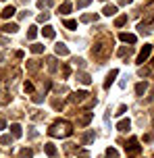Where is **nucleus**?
<instances>
[{"label":"nucleus","instance_id":"f257e3e1","mask_svg":"<svg viewBox=\"0 0 154 158\" xmlns=\"http://www.w3.org/2000/svg\"><path fill=\"white\" fill-rule=\"evenodd\" d=\"M71 133H73V127L69 121H56L48 129V135H52V137H69Z\"/></svg>","mask_w":154,"mask_h":158},{"label":"nucleus","instance_id":"f03ea898","mask_svg":"<svg viewBox=\"0 0 154 158\" xmlns=\"http://www.w3.org/2000/svg\"><path fill=\"white\" fill-rule=\"evenodd\" d=\"M125 150H127V156H129V158H135L139 152H142V146H139V142L135 139V137H131L129 143L125 146Z\"/></svg>","mask_w":154,"mask_h":158},{"label":"nucleus","instance_id":"7ed1b4c3","mask_svg":"<svg viewBox=\"0 0 154 158\" xmlns=\"http://www.w3.org/2000/svg\"><path fill=\"white\" fill-rule=\"evenodd\" d=\"M108 46H110V42H100V44H96V46L92 48V54L98 56V58H106V54H108Z\"/></svg>","mask_w":154,"mask_h":158},{"label":"nucleus","instance_id":"20e7f679","mask_svg":"<svg viewBox=\"0 0 154 158\" xmlns=\"http://www.w3.org/2000/svg\"><path fill=\"white\" fill-rule=\"evenodd\" d=\"M150 52H152V46H150V44H144V48L139 50V54H138V63H139V64H144V63L148 60Z\"/></svg>","mask_w":154,"mask_h":158},{"label":"nucleus","instance_id":"39448f33","mask_svg":"<svg viewBox=\"0 0 154 158\" xmlns=\"http://www.w3.org/2000/svg\"><path fill=\"white\" fill-rule=\"evenodd\" d=\"M88 92H83V89H81V92H75L73 96H71V100H73L75 104H81V102H85V100H88Z\"/></svg>","mask_w":154,"mask_h":158},{"label":"nucleus","instance_id":"423d86ee","mask_svg":"<svg viewBox=\"0 0 154 158\" xmlns=\"http://www.w3.org/2000/svg\"><path fill=\"white\" fill-rule=\"evenodd\" d=\"M117 75H119V71H117V69H113V71H110L108 75H106V79H104V89H108V87H110V85L114 83Z\"/></svg>","mask_w":154,"mask_h":158},{"label":"nucleus","instance_id":"0eeeda50","mask_svg":"<svg viewBox=\"0 0 154 158\" xmlns=\"http://www.w3.org/2000/svg\"><path fill=\"white\" fill-rule=\"evenodd\" d=\"M119 40H121V42H125V44H135V35H133V33H119Z\"/></svg>","mask_w":154,"mask_h":158},{"label":"nucleus","instance_id":"6e6552de","mask_svg":"<svg viewBox=\"0 0 154 158\" xmlns=\"http://www.w3.org/2000/svg\"><path fill=\"white\" fill-rule=\"evenodd\" d=\"M54 52H56L58 56H67V54H69V48H67L63 42H58L56 46H54Z\"/></svg>","mask_w":154,"mask_h":158},{"label":"nucleus","instance_id":"1a4fd4ad","mask_svg":"<svg viewBox=\"0 0 154 158\" xmlns=\"http://www.w3.org/2000/svg\"><path fill=\"white\" fill-rule=\"evenodd\" d=\"M129 127H131V121L129 118H123V121L117 123V131H129Z\"/></svg>","mask_w":154,"mask_h":158},{"label":"nucleus","instance_id":"9d476101","mask_svg":"<svg viewBox=\"0 0 154 158\" xmlns=\"http://www.w3.org/2000/svg\"><path fill=\"white\" fill-rule=\"evenodd\" d=\"M42 33H44V38H48V40H52L54 35H56V33H54V27H52V25H44Z\"/></svg>","mask_w":154,"mask_h":158},{"label":"nucleus","instance_id":"9b49d317","mask_svg":"<svg viewBox=\"0 0 154 158\" xmlns=\"http://www.w3.org/2000/svg\"><path fill=\"white\" fill-rule=\"evenodd\" d=\"M10 133H13V137H21V133H23V127L19 125V123H13V125H10Z\"/></svg>","mask_w":154,"mask_h":158},{"label":"nucleus","instance_id":"f8f14e48","mask_svg":"<svg viewBox=\"0 0 154 158\" xmlns=\"http://www.w3.org/2000/svg\"><path fill=\"white\" fill-rule=\"evenodd\" d=\"M77 81L83 83V85H89V83H92V77H89L88 73H77Z\"/></svg>","mask_w":154,"mask_h":158},{"label":"nucleus","instance_id":"ddd939ff","mask_svg":"<svg viewBox=\"0 0 154 158\" xmlns=\"http://www.w3.org/2000/svg\"><path fill=\"white\" fill-rule=\"evenodd\" d=\"M71 8H73L71 2H63V4L58 6V13H60V15H69V13H71Z\"/></svg>","mask_w":154,"mask_h":158},{"label":"nucleus","instance_id":"4468645a","mask_svg":"<svg viewBox=\"0 0 154 158\" xmlns=\"http://www.w3.org/2000/svg\"><path fill=\"white\" fill-rule=\"evenodd\" d=\"M2 31H4V33H17V31H19V25H17V23H6L4 27H2Z\"/></svg>","mask_w":154,"mask_h":158},{"label":"nucleus","instance_id":"2eb2a0df","mask_svg":"<svg viewBox=\"0 0 154 158\" xmlns=\"http://www.w3.org/2000/svg\"><path fill=\"white\" fill-rule=\"evenodd\" d=\"M44 150H46V154H48V156L50 158H54V156H56V148H54V143H44Z\"/></svg>","mask_w":154,"mask_h":158},{"label":"nucleus","instance_id":"dca6fc26","mask_svg":"<svg viewBox=\"0 0 154 158\" xmlns=\"http://www.w3.org/2000/svg\"><path fill=\"white\" fill-rule=\"evenodd\" d=\"M38 69H40V63H38L35 58H31V60H27V71H29V73H35Z\"/></svg>","mask_w":154,"mask_h":158},{"label":"nucleus","instance_id":"f3484780","mask_svg":"<svg viewBox=\"0 0 154 158\" xmlns=\"http://www.w3.org/2000/svg\"><path fill=\"white\" fill-rule=\"evenodd\" d=\"M146 89H148V83H146V81H139L138 85H135V94L144 96V94H146Z\"/></svg>","mask_w":154,"mask_h":158},{"label":"nucleus","instance_id":"a211bd4d","mask_svg":"<svg viewBox=\"0 0 154 158\" xmlns=\"http://www.w3.org/2000/svg\"><path fill=\"white\" fill-rule=\"evenodd\" d=\"M114 13H117V6H114V4H106V6L102 8V15H106V17H113Z\"/></svg>","mask_w":154,"mask_h":158},{"label":"nucleus","instance_id":"6ab92c4d","mask_svg":"<svg viewBox=\"0 0 154 158\" xmlns=\"http://www.w3.org/2000/svg\"><path fill=\"white\" fill-rule=\"evenodd\" d=\"M15 13H17V10H15V6L10 4V6H6V8H4V10H2V13H0V15L4 17V19H10V17L15 15Z\"/></svg>","mask_w":154,"mask_h":158},{"label":"nucleus","instance_id":"aec40b11","mask_svg":"<svg viewBox=\"0 0 154 158\" xmlns=\"http://www.w3.org/2000/svg\"><path fill=\"white\" fill-rule=\"evenodd\" d=\"M89 121H92V112H85V114H83V117L79 118V121H77V125H81V127H85L89 123Z\"/></svg>","mask_w":154,"mask_h":158},{"label":"nucleus","instance_id":"412c9836","mask_svg":"<svg viewBox=\"0 0 154 158\" xmlns=\"http://www.w3.org/2000/svg\"><path fill=\"white\" fill-rule=\"evenodd\" d=\"M104 156H106V158H119V152L114 150V148H106Z\"/></svg>","mask_w":154,"mask_h":158},{"label":"nucleus","instance_id":"4be33fe9","mask_svg":"<svg viewBox=\"0 0 154 158\" xmlns=\"http://www.w3.org/2000/svg\"><path fill=\"white\" fill-rule=\"evenodd\" d=\"M19 156H21V158H33V150H31V148H23Z\"/></svg>","mask_w":154,"mask_h":158},{"label":"nucleus","instance_id":"5701e85b","mask_svg":"<svg viewBox=\"0 0 154 158\" xmlns=\"http://www.w3.org/2000/svg\"><path fill=\"white\" fill-rule=\"evenodd\" d=\"M125 23H127V15H121V17L114 19V25H117V27H123Z\"/></svg>","mask_w":154,"mask_h":158},{"label":"nucleus","instance_id":"b1692460","mask_svg":"<svg viewBox=\"0 0 154 158\" xmlns=\"http://www.w3.org/2000/svg\"><path fill=\"white\" fill-rule=\"evenodd\" d=\"M31 52L33 54H42V52H44V46H42V44H31Z\"/></svg>","mask_w":154,"mask_h":158},{"label":"nucleus","instance_id":"393cba45","mask_svg":"<svg viewBox=\"0 0 154 158\" xmlns=\"http://www.w3.org/2000/svg\"><path fill=\"white\" fill-rule=\"evenodd\" d=\"M63 23H65L67 29H75V27H77V21H73V19H65Z\"/></svg>","mask_w":154,"mask_h":158},{"label":"nucleus","instance_id":"a878e982","mask_svg":"<svg viewBox=\"0 0 154 158\" xmlns=\"http://www.w3.org/2000/svg\"><path fill=\"white\" fill-rule=\"evenodd\" d=\"M35 35H38V27H33V25H31V27L27 29V40H33Z\"/></svg>","mask_w":154,"mask_h":158},{"label":"nucleus","instance_id":"bb28decb","mask_svg":"<svg viewBox=\"0 0 154 158\" xmlns=\"http://www.w3.org/2000/svg\"><path fill=\"white\" fill-rule=\"evenodd\" d=\"M129 54H131V46H123L119 50V56H129Z\"/></svg>","mask_w":154,"mask_h":158},{"label":"nucleus","instance_id":"cd10ccee","mask_svg":"<svg viewBox=\"0 0 154 158\" xmlns=\"http://www.w3.org/2000/svg\"><path fill=\"white\" fill-rule=\"evenodd\" d=\"M98 19V15H83L81 17V21H83V23H89V21H96Z\"/></svg>","mask_w":154,"mask_h":158},{"label":"nucleus","instance_id":"c85d7f7f","mask_svg":"<svg viewBox=\"0 0 154 158\" xmlns=\"http://www.w3.org/2000/svg\"><path fill=\"white\" fill-rule=\"evenodd\" d=\"M92 139H94V133H92V131H88V133H85L83 137H81V142H83V143H89Z\"/></svg>","mask_w":154,"mask_h":158},{"label":"nucleus","instance_id":"c756f323","mask_svg":"<svg viewBox=\"0 0 154 158\" xmlns=\"http://www.w3.org/2000/svg\"><path fill=\"white\" fill-rule=\"evenodd\" d=\"M23 89H25V92H27V94H33V83H31V81H25Z\"/></svg>","mask_w":154,"mask_h":158},{"label":"nucleus","instance_id":"7c9ffc66","mask_svg":"<svg viewBox=\"0 0 154 158\" xmlns=\"http://www.w3.org/2000/svg\"><path fill=\"white\" fill-rule=\"evenodd\" d=\"M48 69L50 71H56V58H48Z\"/></svg>","mask_w":154,"mask_h":158},{"label":"nucleus","instance_id":"2f4dec72","mask_svg":"<svg viewBox=\"0 0 154 158\" xmlns=\"http://www.w3.org/2000/svg\"><path fill=\"white\" fill-rule=\"evenodd\" d=\"M31 100H33L35 104H42V102H44V96H42V94H33Z\"/></svg>","mask_w":154,"mask_h":158},{"label":"nucleus","instance_id":"473e14b6","mask_svg":"<svg viewBox=\"0 0 154 158\" xmlns=\"http://www.w3.org/2000/svg\"><path fill=\"white\" fill-rule=\"evenodd\" d=\"M73 64L81 69V67H85V60H83V58H73Z\"/></svg>","mask_w":154,"mask_h":158},{"label":"nucleus","instance_id":"72a5a7b5","mask_svg":"<svg viewBox=\"0 0 154 158\" xmlns=\"http://www.w3.org/2000/svg\"><path fill=\"white\" fill-rule=\"evenodd\" d=\"M0 143H2V146H8V143H10V135H2V137H0Z\"/></svg>","mask_w":154,"mask_h":158},{"label":"nucleus","instance_id":"f704fd0d","mask_svg":"<svg viewBox=\"0 0 154 158\" xmlns=\"http://www.w3.org/2000/svg\"><path fill=\"white\" fill-rule=\"evenodd\" d=\"M48 19H50V15H48V13H42V15L38 17V21H40V23H46Z\"/></svg>","mask_w":154,"mask_h":158},{"label":"nucleus","instance_id":"c9c22d12","mask_svg":"<svg viewBox=\"0 0 154 158\" xmlns=\"http://www.w3.org/2000/svg\"><path fill=\"white\" fill-rule=\"evenodd\" d=\"M92 0H77V8H83V6H88Z\"/></svg>","mask_w":154,"mask_h":158},{"label":"nucleus","instance_id":"e433bc0d","mask_svg":"<svg viewBox=\"0 0 154 158\" xmlns=\"http://www.w3.org/2000/svg\"><path fill=\"white\" fill-rule=\"evenodd\" d=\"M38 6H40V8H46V6H50V2H48V0H40V2H38Z\"/></svg>","mask_w":154,"mask_h":158},{"label":"nucleus","instance_id":"4c0bfd02","mask_svg":"<svg viewBox=\"0 0 154 158\" xmlns=\"http://www.w3.org/2000/svg\"><path fill=\"white\" fill-rule=\"evenodd\" d=\"M125 112H127V106L121 104V106H119V110H117V114H125Z\"/></svg>","mask_w":154,"mask_h":158},{"label":"nucleus","instance_id":"58836bf2","mask_svg":"<svg viewBox=\"0 0 154 158\" xmlns=\"http://www.w3.org/2000/svg\"><path fill=\"white\" fill-rule=\"evenodd\" d=\"M69 73H71V69L65 64V67H63V77H69Z\"/></svg>","mask_w":154,"mask_h":158},{"label":"nucleus","instance_id":"ea45409f","mask_svg":"<svg viewBox=\"0 0 154 158\" xmlns=\"http://www.w3.org/2000/svg\"><path fill=\"white\" fill-rule=\"evenodd\" d=\"M77 158H89V154L83 150V152H79V154H77Z\"/></svg>","mask_w":154,"mask_h":158},{"label":"nucleus","instance_id":"a19ab883","mask_svg":"<svg viewBox=\"0 0 154 158\" xmlns=\"http://www.w3.org/2000/svg\"><path fill=\"white\" fill-rule=\"evenodd\" d=\"M4 127H6V121H4V118H0V129H4Z\"/></svg>","mask_w":154,"mask_h":158},{"label":"nucleus","instance_id":"79ce46f5","mask_svg":"<svg viewBox=\"0 0 154 158\" xmlns=\"http://www.w3.org/2000/svg\"><path fill=\"white\" fill-rule=\"evenodd\" d=\"M131 2H133V0H121V4H123V6H127V4H131Z\"/></svg>","mask_w":154,"mask_h":158},{"label":"nucleus","instance_id":"37998d69","mask_svg":"<svg viewBox=\"0 0 154 158\" xmlns=\"http://www.w3.org/2000/svg\"><path fill=\"white\" fill-rule=\"evenodd\" d=\"M152 125H154V110H152Z\"/></svg>","mask_w":154,"mask_h":158},{"label":"nucleus","instance_id":"c03bdc74","mask_svg":"<svg viewBox=\"0 0 154 158\" xmlns=\"http://www.w3.org/2000/svg\"><path fill=\"white\" fill-rule=\"evenodd\" d=\"M152 67H154V58H152Z\"/></svg>","mask_w":154,"mask_h":158},{"label":"nucleus","instance_id":"a18cd8bd","mask_svg":"<svg viewBox=\"0 0 154 158\" xmlns=\"http://www.w3.org/2000/svg\"><path fill=\"white\" fill-rule=\"evenodd\" d=\"M102 2H106V0H102Z\"/></svg>","mask_w":154,"mask_h":158},{"label":"nucleus","instance_id":"49530a36","mask_svg":"<svg viewBox=\"0 0 154 158\" xmlns=\"http://www.w3.org/2000/svg\"><path fill=\"white\" fill-rule=\"evenodd\" d=\"M2 2H4V0H2Z\"/></svg>","mask_w":154,"mask_h":158}]
</instances>
